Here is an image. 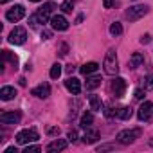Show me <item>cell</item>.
Returning <instances> with one entry per match:
<instances>
[{"label":"cell","mask_w":153,"mask_h":153,"mask_svg":"<svg viewBox=\"0 0 153 153\" xmlns=\"http://www.w3.org/2000/svg\"><path fill=\"white\" fill-rule=\"evenodd\" d=\"M56 9V4L54 2H47V4H43V7H40L31 18H29V24L31 25H38V24H47L52 16V11Z\"/></svg>","instance_id":"1"},{"label":"cell","mask_w":153,"mask_h":153,"mask_svg":"<svg viewBox=\"0 0 153 153\" xmlns=\"http://www.w3.org/2000/svg\"><path fill=\"white\" fill-rule=\"evenodd\" d=\"M103 67H105V72H106L108 76H115V74L119 72V59H117L115 49H108V52H106V56H105Z\"/></svg>","instance_id":"2"},{"label":"cell","mask_w":153,"mask_h":153,"mask_svg":"<svg viewBox=\"0 0 153 153\" xmlns=\"http://www.w3.org/2000/svg\"><path fill=\"white\" fill-rule=\"evenodd\" d=\"M140 133H142V130H140V128L123 130V131H119V133H117V142H119V144H124V146L133 144V142L140 137Z\"/></svg>","instance_id":"3"},{"label":"cell","mask_w":153,"mask_h":153,"mask_svg":"<svg viewBox=\"0 0 153 153\" xmlns=\"http://www.w3.org/2000/svg\"><path fill=\"white\" fill-rule=\"evenodd\" d=\"M149 7L144 6V4H137V6H130V9L126 11V18L130 22H137L139 18H142L144 15H148Z\"/></svg>","instance_id":"4"},{"label":"cell","mask_w":153,"mask_h":153,"mask_svg":"<svg viewBox=\"0 0 153 153\" xmlns=\"http://www.w3.org/2000/svg\"><path fill=\"white\" fill-rule=\"evenodd\" d=\"M16 142L18 144H29V142H34V140H38L40 139V135H38V131L36 130H22V131H18L16 133Z\"/></svg>","instance_id":"5"},{"label":"cell","mask_w":153,"mask_h":153,"mask_svg":"<svg viewBox=\"0 0 153 153\" xmlns=\"http://www.w3.org/2000/svg\"><path fill=\"white\" fill-rule=\"evenodd\" d=\"M137 115H139V119L144 121V123L153 121V103H151V101H144V103L139 106Z\"/></svg>","instance_id":"6"},{"label":"cell","mask_w":153,"mask_h":153,"mask_svg":"<svg viewBox=\"0 0 153 153\" xmlns=\"http://www.w3.org/2000/svg\"><path fill=\"white\" fill-rule=\"evenodd\" d=\"M25 16V7L22 6V4H16V6H13L11 9H7V13H6V18L9 20V22H20L22 18Z\"/></svg>","instance_id":"7"},{"label":"cell","mask_w":153,"mask_h":153,"mask_svg":"<svg viewBox=\"0 0 153 153\" xmlns=\"http://www.w3.org/2000/svg\"><path fill=\"white\" fill-rule=\"evenodd\" d=\"M25 40H27V31L24 27H15L9 34V43L13 45H22L25 43Z\"/></svg>","instance_id":"8"},{"label":"cell","mask_w":153,"mask_h":153,"mask_svg":"<svg viewBox=\"0 0 153 153\" xmlns=\"http://www.w3.org/2000/svg\"><path fill=\"white\" fill-rule=\"evenodd\" d=\"M126 81L123 79V78H115L114 81H112V85H110V90H112V94L115 96V97H123L124 96V92H126Z\"/></svg>","instance_id":"9"},{"label":"cell","mask_w":153,"mask_h":153,"mask_svg":"<svg viewBox=\"0 0 153 153\" xmlns=\"http://www.w3.org/2000/svg\"><path fill=\"white\" fill-rule=\"evenodd\" d=\"M22 119V114L16 110V112H2L0 114V123L2 124H18Z\"/></svg>","instance_id":"10"},{"label":"cell","mask_w":153,"mask_h":153,"mask_svg":"<svg viewBox=\"0 0 153 153\" xmlns=\"http://www.w3.org/2000/svg\"><path fill=\"white\" fill-rule=\"evenodd\" d=\"M49 22H51V27L54 31H67L68 29V22L63 15H52V18Z\"/></svg>","instance_id":"11"},{"label":"cell","mask_w":153,"mask_h":153,"mask_svg":"<svg viewBox=\"0 0 153 153\" xmlns=\"http://www.w3.org/2000/svg\"><path fill=\"white\" fill-rule=\"evenodd\" d=\"M31 94L36 96V97H40V99H47V97L51 96V87H49V83H42V85L34 87V88L31 90Z\"/></svg>","instance_id":"12"},{"label":"cell","mask_w":153,"mask_h":153,"mask_svg":"<svg viewBox=\"0 0 153 153\" xmlns=\"http://www.w3.org/2000/svg\"><path fill=\"white\" fill-rule=\"evenodd\" d=\"M65 87H67V90H68L70 94H74V96H78V94L81 92V83H79L78 78H68V79L65 81Z\"/></svg>","instance_id":"13"},{"label":"cell","mask_w":153,"mask_h":153,"mask_svg":"<svg viewBox=\"0 0 153 153\" xmlns=\"http://www.w3.org/2000/svg\"><path fill=\"white\" fill-rule=\"evenodd\" d=\"M16 96H18V92L15 87H2V90H0V99L2 101H11Z\"/></svg>","instance_id":"14"},{"label":"cell","mask_w":153,"mask_h":153,"mask_svg":"<svg viewBox=\"0 0 153 153\" xmlns=\"http://www.w3.org/2000/svg\"><path fill=\"white\" fill-rule=\"evenodd\" d=\"M65 148H67V140L56 139V140H52V142L47 146V151H49V153H56V151H63Z\"/></svg>","instance_id":"15"},{"label":"cell","mask_w":153,"mask_h":153,"mask_svg":"<svg viewBox=\"0 0 153 153\" xmlns=\"http://www.w3.org/2000/svg\"><path fill=\"white\" fill-rule=\"evenodd\" d=\"M97 140H99V131L87 128V133L83 135V142H85V144H94V142H97Z\"/></svg>","instance_id":"16"},{"label":"cell","mask_w":153,"mask_h":153,"mask_svg":"<svg viewBox=\"0 0 153 153\" xmlns=\"http://www.w3.org/2000/svg\"><path fill=\"white\" fill-rule=\"evenodd\" d=\"M88 103H90V110H94V112H101V110H103V99H101L99 96L92 94V96L88 97Z\"/></svg>","instance_id":"17"},{"label":"cell","mask_w":153,"mask_h":153,"mask_svg":"<svg viewBox=\"0 0 153 153\" xmlns=\"http://www.w3.org/2000/svg\"><path fill=\"white\" fill-rule=\"evenodd\" d=\"M142 63H144V54H142V52H133L131 58H130V67H131V68H137V67H140Z\"/></svg>","instance_id":"18"},{"label":"cell","mask_w":153,"mask_h":153,"mask_svg":"<svg viewBox=\"0 0 153 153\" xmlns=\"http://www.w3.org/2000/svg\"><path fill=\"white\" fill-rule=\"evenodd\" d=\"M6 61H9L15 68L18 67V58L13 52H9V51H2V63H6Z\"/></svg>","instance_id":"19"},{"label":"cell","mask_w":153,"mask_h":153,"mask_svg":"<svg viewBox=\"0 0 153 153\" xmlns=\"http://www.w3.org/2000/svg\"><path fill=\"white\" fill-rule=\"evenodd\" d=\"M97 68H99V65H97L96 61H88V63H85V65L81 67V74L88 76V74H94V72H97Z\"/></svg>","instance_id":"20"},{"label":"cell","mask_w":153,"mask_h":153,"mask_svg":"<svg viewBox=\"0 0 153 153\" xmlns=\"http://www.w3.org/2000/svg\"><path fill=\"white\" fill-rule=\"evenodd\" d=\"M131 115H133V110H131L130 106H123V108H119V110H117V117H119V119H123V121L131 119Z\"/></svg>","instance_id":"21"},{"label":"cell","mask_w":153,"mask_h":153,"mask_svg":"<svg viewBox=\"0 0 153 153\" xmlns=\"http://www.w3.org/2000/svg\"><path fill=\"white\" fill-rule=\"evenodd\" d=\"M92 123H94V115L90 114V112H85L83 115H81V121H79V124L87 130V128H90L92 126Z\"/></svg>","instance_id":"22"},{"label":"cell","mask_w":153,"mask_h":153,"mask_svg":"<svg viewBox=\"0 0 153 153\" xmlns=\"http://www.w3.org/2000/svg\"><path fill=\"white\" fill-rule=\"evenodd\" d=\"M49 76L52 79H58L59 76H61V65L59 63H54L52 67H51V72H49Z\"/></svg>","instance_id":"23"},{"label":"cell","mask_w":153,"mask_h":153,"mask_svg":"<svg viewBox=\"0 0 153 153\" xmlns=\"http://www.w3.org/2000/svg\"><path fill=\"white\" fill-rule=\"evenodd\" d=\"M99 85H101V78H97V76L88 78V81H87V88H88V90H94V88H97Z\"/></svg>","instance_id":"24"},{"label":"cell","mask_w":153,"mask_h":153,"mask_svg":"<svg viewBox=\"0 0 153 153\" xmlns=\"http://www.w3.org/2000/svg\"><path fill=\"white\" fill-rule=\"evenodd\" d=\"M121 33H123V25H121L119 22H114V24L110 25V34H112V36H119Z\"/></svg>","instance_id":"25"},{"label":"cell","mask_w":153,"mask_h":153,"mask_svg":"<svg viewBox=\"0 0 153 153\" xmlns=\"http://www.w3.org/2000/svg\"><path fill=\"white\" fill-rule=\"evenodd\" d=\"M59 9H61L63 13H72V9H74V2H72V0H65Z\"/></svg>","instance_id":"26"},{"label":"cell","mask_w":153,"mask_h":153,"mask_svg":"<svg viewBox=\"0 0 153 153\" xmlns=\"http://www.w3.org/2000/svg\"><path fill=\"white\" fill-rule=\"evenodd\" d=\"M144 87H146V88H153V74L146 76V79H144Z\"/></svg>","instance_id":"27"},{"label":"cell","mask_w":153,"mask_h":153,"mask_svg":"<svg viewBox=\"0 0 153 153\" xmlns=\"http://www.w3.org/2000/svg\"><path fill=\"white\" fill-rule=\"evenodd\" d=\"M105 115H106V117H114V115H117V110H114V106H108V108L105 110Z\"/></svg>","instance_id":"28"},{"label":"cell","mask_w":153,"mask_h":153,"mask_svg":"<svg viewBox=\"0 0 153 153\" xmlns=\"http://www.w3.org/2000/svg\"><path fill=\"white\" fill-rule=\"evenodd\" d=\"M40 149H42L40 146H29L27 144V148L24 149V153H34V151H40Z\"/></svg>","instance_id":"29"},{"label":"cell","mask_w":153,"mask_h":153,"mask_svg":"<svg viewBox=\"0 0 153 153\" xmlns=\"http://www.w3.org/2000/svg\"><path fill=\"white\" fill-rule=\"evenodd\" d=\"M67 137H68V142H74L76 139H78V131H76V130H70Z\"/></svg>","instance_id":"30"},{"label":"cell","mask_w":153,"mask_h":153,"mask_svg":"<svg viewBox=\"0 0 153 153\" xmlns=\"http://www.w3.org/2000/svg\"><path fill=\"white\" fill-rule=\"evenodd\" d=\"M47 133H49V135H59V128L51 126V128H47Z\"/></svg>","instance_id":"31"},{"label":"cell","mask_w":153,"mask_h":153,"mask_svg":"<svg viewBox=\"0 0 153 153\" xmlns=\"http://www.w3.org/2000/svg\"><path fill=\"white\" fill-rule=\"evenodd\" d=\"M67 51H68L67 43H61V45H59V56H67Z\"/></svg>","instance_id":"32"},{"label":"cell","mask_w":153,"mask_h":153,"mask_svg":"<svg viewBox=\"0 0 153 153\" xmlns=\"http://www.w3.org/2000/svg\"><path fill=\"white\" fill-rule=\"evenodd\" d=\"M135 99H144V90L142 88H137L135 90Z\"/></svg>","instance_id":"33"},{"label":"cell","mask_w":153,"mask_h":153,"mask_svg":"<svg viewBox=\"0 0 153 153\" xmlns=\"http://www.w3.org/2000/svg\"><path fill=\"white\" fill-rule=\"evenodd\" d=\"M149 38H151V36H149V34H142V36H140V40H139V42H140V43H144V45H146V43H149Z\"/></svg>","instance_id":"34"},{"label":"cell","mask_w":153,"mask_h":153,"mask_svg":"<svg viewBox=\"0 0 153 153\" xmlns=\"http://www.w3.org/2000/svg\"><path fill=\"white\" fill-rule=\"evenodd\" d=\"M103 6H105L106 9H110V7L114 6V0H103Z\"/></svg>","instance_id":"35"},{"label":"cell","mask_w":153,"mask_h":153,"mask_svg":"<svg viewBox=\"0 0 153 153\" xmlns=\"http://www.w3.org/2000/svg\"><path fill=\"white\" fill-rule=\"evenodd\" d=\"M42 38H43V40H49V38H51V31H43V33H42Z\"/></svg>","instance_id":"36"},{"label":"cell","mask_w":153,"mask_h":153,"mask_svg":"<svg viewBox=\"0 0 153 153\" xmlns=\"http://www.w3.org/2000/svg\"><path fill=\"white\" fill-rule=\"evenodd\" d=\"M106 149H112V146H101V148H97V151H106Z\"/></svg>","instance_id":"37"},{"label":"cell","mask_w":153,"mask_h":153,"mask_svg":"<svg viewBox=\"0 0 153 153\" xmlns=\"http://www.w3.org/2000/svg\"><path fill=\"white\" fill-rule=\"evenodd\" d=\"M6 153H16V148H15V146H11V148H7V149H6Z\"/></svg>","instance_id":"38"},{"label":"cell","mask_w":153,"mask_h":153,"mask_svg":"<svg viewBox=\"0 0 153 153\" xmlns=\"http://www.w3.org/2000/svg\"><path fill=\"white\" fill-rule=\"evenodd\" d=\"M67 72H70V74H72V72H74V67H72V65H68V67H67Z\"/></svg>","instance_id":"39"},{"label":"cell","mask_w":153,"mask_h":153,"mask_svg":"<svg viewBox=\"0 0 153 153\" xmlns=\"http://www.w3.org/2000/svg\"><path fill=\"white\" fill-rule=\"evenodd\" d=\"M0 2H2V4H7V2H9V0H0Z\"/></svg>","instance_id":"40"},{"label":"cell","mask_w":153,"mask_h":153,"mask_svg":"<svg viewBox=\"0 0 153 153\" xmlns=\"http://www.w3.org/2000/svg\"><path fill=\"white\" fill-rule=\"evenodd\" d=\"M29 2H42V0H29Z\"/></svg>","instance_id":"41"}]
</instances>
